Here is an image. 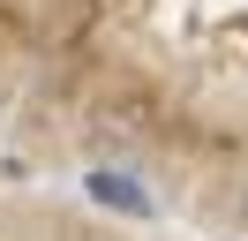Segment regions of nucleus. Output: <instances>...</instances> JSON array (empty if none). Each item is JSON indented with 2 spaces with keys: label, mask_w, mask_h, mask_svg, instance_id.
<instances>
[{
  "label": "nucleus",
  "mask_w": 248,
  "mask_h": 241,
  "mask_svg": "<svg viewBox=\"0 0 248 241\" xmlns=\"http://www.w3.org/2000/svg\"><path fill=\"white\" fill-rule=\"evenodd\" d=\"M91 196H98V204H113V211H151V196H143L128 173H91Z\"/></svg>",
  "instance_id": "1"
},
{
  "label": "nucleus",
  "mask_w": 248,
  "mask_h": 241,
  "mask_svg": "<svg viewBox=\"0 0 248 241\" xmlns=\"http://www.w3.org/2000/svg\"><path fill=\"white\" fill-rule=\"evenodd\" d=\"M241 219H248V211H241Z\"/></svg>",
  "instance_id": "2"
}]
</instances>
